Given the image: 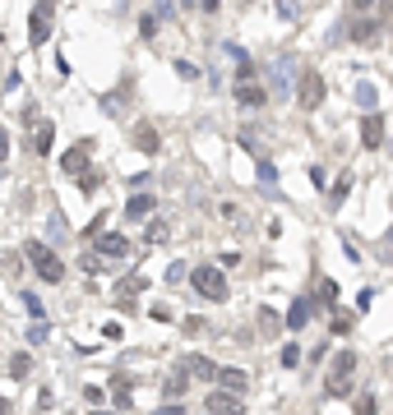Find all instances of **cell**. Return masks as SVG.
<instances>
[{"label": "cell", "mask_w": 393, "mask_h": 415, "mask_svg": "<svg viewBox=\"0 0 393 415\" xmlns=\"http://www.w3.org/2000/svg\"><path fill=\"white\" fill-rule=\"evenodd\" d=\"M24 259L33 263V272L42 277V282H51V286H61V282H65V263L56 259V250H51V245L28 240V245H24Z\"/></svg>", "instance_id": "cell-1"}, {"label": "cell", "mask_w": 393, "mask_h": 415, "mask_svg": "<svg viewBox=\"0 0 393 415\" xmlns=\"http://www.w3.org/2000/svg\"><path fill=\"white\" fill-rule=\"evenodd\" d=\"M190 286L204 295V300H218V304L232 295L227 277H222V268H213V263H199V268H190Z\"/></svg>", "instance_id": "cell-2"}, {"label": "cell", "mask_w": 393, "mask_h": 415, "mask_svg": "<svg viewBox=\"0 0 393 415\" xmlns=\"http://www.w3.org/2000/svg\"><path fill=\"white\" fill-rule=\"evenodd\" d=\"M324 93H329V78H324V74H314V69H306V74H301V88H297L301 111H314V106L324 102Z\"/></svg>", "instance_id": "cell-3"}, {"label": "cell", "mask_w": 393, "mask_h": 415, "mask_svg": "<svg viewBox=\"0 0 393 415\" xmlns=\"http://www.w3.org/2000/svg\"><path fill=\"white\" fill-rule=\"evenodd\" d=\"M51 14H56L51 5H37L33 14H28V42L33 46H42L46 37H51Z\"/></svg>", "instance_id": "cell-4"}, {"label": "cell", "mask_w": 393, "mask_h": 415, "mask_svg": "<svg viewBox=\"0 0 393 415\" xmlns=\"http://www.w3.org/2000/svg\"><path fill=\"white\" fill-rule=\"evenodd\" d=\"M93 240H97V254H102V259H125V254L134 250V245L125 240L121 231H97Z\"/></svg>", "instance_id": "cell-5"}, {"label": "cell", "mask_w": 393, "mask_h": 415, "mask_svg": "<svg viewBox=\"0 0 393 415\" xmlns=\"http://www.w3.org/2000/svg\"><path fill=\"white\" fill-rule=\"evenodd\" d=\"M379 143H384V116H379V111H366V116H361V148H366V153H375Z\"/></svg>", "instance_id": "cell-6"}, {"label": "cell", "mask_w": 393, "mask_h": 415, "mask_svg": "<svg viewBox=\"0 0 393 415\" xmlns=\"http://www.w3.org/2000/svg\"><path fill=\"white\" fill-rule=\"evenodd\" d=\"M88 153H93V138H79V143L70 148V153L61 157V171H65V175H79V171H88Z\"/></svg>", "instance_id": "cell-7"}, {"label": "cell", "mask_w": 393, "mask_h": 415, "mask_svg": "<svg viewBox=\"0 0 393 415\" xmlns=\"http://www.w3.org/2000/svg\"><path fill=\"white\" fill-rule=\"evenodd\" d=\"M213 383H218V388H227V392H250V374L245 369H232V364H218V374H213Z\"/></svg>", "instance_id": "cell-8"}, {"label": "cell", "mask_w": 393, "mask_h": 415, "mask_svg": "<svg viewBox=\"0 0 393 415\" xmlns=\"http://www.w3.org/2000/svg\"><path fill=\"white\" fill-rule=\"evenodd\" d=\"M269 78H273V97L292 93V61H287V56H273V61H269Z\"/></svg>", "instance_id": "cell-9"}, {"label": "cell", "mask_w": 393, "mask_h": 415, "mask_svg": "<svg viewBox=\"0 0 393 415\" xmlns=\"http://www.w3.org/2000/svg\"><path fill=\"white\" fill-rule=\"evenodd\" d=\"M204 411H218V415H236V411H241V392L213 388V392H209V401H204Z\"/></svg>", "instance_id": "cell-10"}, {"label": "cell", "mask_w": 393, "mask_h": 415, "mask_svg": "<svg viewBox=\"0 0 393 415\" xmlns=\"http://www.w3.org/2000/svg\"><path fill=\"white\" fill-rule=\"evenodd\" d=\"M176 364H181V369L190 374V379H204V383H213V374H218V364H213L209 355H181Z\"/></svg>", "instance_id": "cell-11"}, {"label": "cell", "mask_w": 393, "mask_h": 415, "mask_svg": "<svg viewBox=\"0 0 393 415\" xmlns=\"http://www.w3.org/2000/svg\"><path fill=\"white\" fill-rule=\"evenodd\" d=\"M282 323H287L292 332H301L310 323V295H297V300L287 304V314H282Z\"/></svg>", "instance_id": "cell-12"}, {"label": "cell", "mask_w": 393, "mask_h": 415, "mask_svg": "<svg viewBox=\"0 0 393 415\" xmlns=\"http://www.w3.org/2000/svg\"><path fill=\"white\" fill-rule=\"evenodd\" d=\"M130 388H134V379H130V374H116V379H111V406H116V411H134Z\"/></svg>", "instance_id": "cell-13"}, {"label": "cell", "mask_w": 393, "mask_h": 415, "mask_svg": "<svg viewBox=\"0 0 393 415\" xmlns=\"http://www.w3.org/2000/svg\"><path fill=\"white\" fill-rule=\"evenodd\" d=\"M185 392H190V374H185L181 364H176V374H171V379L162 383V401H176V397L185 401Z\"/></svg>", "instance_id": "cell-14"}, {"label": "cell", "mask_w": 393, "mask_h": 415, "mask_svg": "<svg viewBox=\"0 0 393 415\" xmlns=\"http://www.w3.org/2000/svg\"><path fill=\"white\" fill-rule=\"evenodd\" d=\"M134 148H139V153H157V148H162V134H157L149 121H139L134 125Z\"/></svg>", "instance_id": "cell-15"}, {"label": "cell", "mask_w": 393, "mask_h": 415, "mask_svg": "<svg viewBox=\"0 0 393 415\" xmlns=\"http://www.w3.org/2000/svg\"><path fill=\"white\" fill-rule=\"evenodd\" d=\"M28 143H33V153L37 157H46V153H51V148H56V125H37V134H28Z\"/></svg>", "instance_id": "cell-16"}, {"label": "cell", "mask_w": 393, "mask_h": 415, "mask_svg": "<svg viewBox=\"0 0 393 415\" xmlns=\"http://www.w3.org/2000/svg\"><path fill=\"white\" fill-rule=\"evenodd\" d=\"M153 194H134L130 203H125V222H144V217H153Z\"/></svg>", "instance_id": "cell-17"}, {"label": "cell", "mask_w": 393, "mask_h": 415, "mask_svg": "<svg viewBox=\"0 0 393 415\" xmlns=\"http://www.w3.org/2000/svg\"><path fill=\"white\" fill-rule=\"evenodd\" d=\"M236 102H241V106H264V102H269V93L245 78V83H236Z\"/></svg>", "instance_id": "cell-18"}, {"label": "cell", "mask_w": 393, "mask_h": 415, "mask_svg": "<svg viewBox=\"0 0 393 415\" xmlns=\"http://www.w3.org/2000/svg\"><path fill=\"white\" fill-rule=\"evenodd\" d=\"M347 194H352V171H342V175H338V185L329 190V212H338V208L347 203Z\"/></svg>", "instance_id": "cell-19"}, {"label": "cell", "mask_w": 393, "mask_h": 415, "mask_svg": "<svg viewBox=\"0 0 393 415\" xmlns=\"http://www.w3.org/2000/svg\"><path fill=\"white\" fill-rule=\"evenodd\" d=\"M314 304H319V309H338V282H333V277H324V282H319Z\"/></svg>", "instance_id": "cell-20"}, {"label": "cell", "mask_w": 393, "mask_h": 415, "mask_svg": "<svg viewBox=\"0 0 393 415\" xmlns=\"http://www.w3.org/2000/svg\"><path fill=\"white\" fill-rule=\"evenodd\" d=\"M375 37H379V19H366V24L352 28V42L357 46H375Z\"/></svg>", "instance_id": "cell-21"}, {"label": "cell", "mask_w": 393, "mask_h": 415, "mask_svg": "<svg viewBox=\"0 0 393 415\" xmlns=\"http://www.w3.org/2000/svg\"><path fill=\"white\" fill-rule=\"evenodd\" d=\"M357 102H361V111H375V106H379V88L370 83V78L357 83Z\"/></svg>", "instance_id": "cell-22"}, {"label": "cell", "mask_w": 393, "mask_h": 415, "mask_svg": "<svg viewBox=\"0 0 393 415\" xmlns=\"http://www.w3.org/2000/svg\"><path fill=\"white\" fill-rule=\"evenodd\" d=\"M144 286H149V277H144V272H130V277H121V282H116V295L125 300V295H139Z\"/></svg>", "instance_id": "cell-23"}, {"label": "cell", "mask_w": 393, "mask_h": 415, "mask_svg": "<svg viewBox=\"0 0 393 415\" xmlns=\"http://www.w3.org/2000/svg\"><path fill=\"white\" fill-rule=\"evenodd\" d=\"M74 180H79V194H88V199L102 190V171H93V166H88V171H79Z\"/></svg>", "instance_id": "cell-24"}, {"label": "cell", "mask_w": 393, "mask_h": 415, "mask_svg": "<svg viewBox=\"0 0 393 415\" xmlns=\"http://www.w3.org/2000/svg\"><path fill=\"white\" fill-rule=\"evenodd\" d=\"M254 175H259V180L269 185V190H273V185H278V166H273V162H269V157H264V153L254 157Z\"/></svg>", "instance_id": "cell-25"}, {"label": "cell", "mask_w": 393, "mask_h": 415, "mask_svg": "<svg viewBox=\"0 0 393 415\" xmlns=\"http://www.w3.org/2000/svg\"><path fill=\"white\" fill-rule=\"evenodd\" d=\"M324 392H329V397H352V374H333V379L324 383Z\"/></svg>", "instance_id": "cell-26"}, {"label": "cell", "mask_w": 393, "mask_h": 415, "mask_svg": "<svg viewBox=\"0 0 393 415\" xmlns=\"http://www.w3.org/2000/svg\"><path fill=\"white\" fill-rule=\"evenodd\" d=\"M9 374H14V379H28V374H33V355H28V351L9 355Z\"/></svg>", "instance_id": "cell-27"}, {"label": "cell", "mask_w": 393, "mask_h": 415, "mask_svg": "<svg viewBox=\"0 0 393 415\" xmlns=\"http://www.w3.org/2000/svg\"><path fill=\"white\" fill-rule=\"evenodd\" d=\"M333 374H357V351H338V355H333Z\"/></svg>", "instance_id": "cell-28"}, {"label": "cell", "mask_w": 393, "mask_h": 415, "mask_svg": "<svg viewBox=\"0 0 393 415\" xmlns=\"http://www.w3.org/2000/svg\"><path fill=\"white\" fill-rule=\"evenodd\" d=\"M278 360H282V369H297V364H301V346H297V342H287V346L278 351Z\"/></svg>", "instance_id": "cell-29"}, {"label": "cell", "mask_w": 393, "mask_h": 415, "mask_svg": "<svg viewBox=\"0 0 393 415\" xmlns=\"http://www.w3.org/2000/svg\"><path fill=\"white\" fill-rule=\"evenodd\" d=\"M19 121H24V130H28V134H33V130H37V125H42V111H37V102H28V106H24V111H19Z\"/></svg>", "instance_id": "cell-30"}, {"label": "cell", "mask_w": 393, "mask_h": 415, "mask_svg": "<svg viewBox=\"0 0 393 415\" xmlns=\"http://www.w3.org/2000/svg\"><path fill=\"white\" fill-rule=\"evenodd\" d=\"M166 235H171V231H166V222H162V217H153V222H149V240H144V245H162Z\"/></svg>", "instance_id": "cell-31"}, {"label": "cell", "mask_w": 393, "mask_h": 415, "mask_svg": "<svg viewBox=\"0 0 393 415\" xmlns=\"http://www.w3.org/2000/svg\"><path fill=\"white\" fill-rule=\"evenodd\" d=\"M46 337H51V328H46V319H33V328H28V342H33V346H42Z\"/></svg>", "instance_id": "cell-32"}, {"label": "cell", "mask_w": 393, "mask_h": 415, "mask_svg": "<svg viewBox=\"0 0 393 415\" xmlns=\"http://www.w3.org/2000/svg\"><path fill=\"white\" fill-rule=\"evenodd\" d=\"M24 309H28V319H46V304H42V300H37V295H33V291H28V295H24Z\"/></svg>", "instance_id": "cell-33"}, {"label": "cell", "mask_w": 393, "mask_h": 415, "mask_svg": "<svg viewBox=\"0 0 393 415\" xmlns=\"http://www.w3.org/2000/svg\"><path fill=\"white\" fill-rule=\"evenodd\" d=\"M370 304H375V286H361V291H357V309H361V314H366V309H370Z\"/></svg>", "instance_id": "cell-34"}, {"label": "cell", "mask_w": 393, "mask_h": 415, "mask_svg": "<svg viewBox=\"0 0 393 415\" xmlns=\"http://www.w3.org/2000/svg\"><path fill=\"white\" fill-rule=\"evenodd\" d=\"M46 226H51V240H65V235H70V226L61 222V212H51V222H46Z\"/></svg>", "instance_id": "cell-35"}, {"label": "cell", "mask_w": 393, "mask_h": 415, "mask_svg": "<svg viewBox=\"0 0 393 415\" xmlns=\"http://www.w3.org/2000/svg\"><path fill=\"white\" fill-rule=\"evenodd\" d=\"M153 14L157 19H176V0H153Z\"/></svg>", "instance_id": "cell-36"}, {"label": "cell", "mask_w": 393, "mask_h": 415, "mask_svg": "<svg viewBox=\"0 0 393 415\" xmlns=\"http://www.w3.org/2000/svg\"><path fill=\"white\" fill-rule=\"evenodd\" d=\"M157 24H162L157 14H144V19H139V37H153V33H157Z\"/></svg>", "instance_id": "cell-37"}, {"label": "cell", "mask_w": 393, "mask_h": 415, "mask_svg": "<svg viewBox=\"0 0 393 415\" xmlns=\"http://www.w3.org/2000/svg\"><path fill=\"white\" fill-rule=\"evenodd\" d=\"M79 263H84V272H102V254H84V259H79Z\"/></svg>", "instance_id": "cell-38"}, {"label": "cell", "mask_w": 393, "mask_h": 415, "mask_svg": "<svg viewBox=\"0 0 393 415\" xmlns=\"http://www.w3.org/2000/svg\"><path fill=\"white\" fill-rule=\"evenodd\" d=\"M185 277H190V268H185V263H171V268H166V282H185Z\"/></svg>", "instance_id": "cell-39"}, {"label": "cell", "mask_w": 393, "mask_h": 415, "mask_svg": "<svg viewBox=\"0 0 393 415\" xmlns=\"http://www.w3.org/2000/svg\"><path fill=\"white\" fill-rule=\"evenodd\" d=\"M19 88H24V74H19V69H9V74H5V93H19Z\"/></svg>", "instance_id": "cell-40"}, {"label": "cell", "mask_w": 393, "mask_h": 415, "mask_svg": "<svg viewBox=\"0 0 393 415\" xmlns=\"http://www.w3.org/2000/svg\"><path fill=\"white\" fill-rule=\"evenodd\" d=\"M333 332H338V337H342V332H352V314H333Z\"/></svg>", "instance_id": "cell-41"}, {"label": "cell", "mask_w": 393, "mask_h": 415, "mask_svg": "<svg viewBox=\"0 0 393 415\" xmlns=\"http://www.w3.org/2000/svg\"><path fill=\"white\" fill-rule=\"evenodd\" d=\"M259 323H264V332H273V328H278L282 319H278V314H273V309H259Z\"/></svg>", "instance_id": "cell-42"}, {"label": "cell", "mask_w": 393, "mask_h": 415, "mask_svg": "<svg viewBox=\"0 0 393 415\" xmlns=\"http://www.w3.org/2000/svg\"><path fill=\"white\" fill-rule=\"evenodd\" d=\"M97 231H106V212H97V217H93V222H88V226H84V235H97Z\"/></svg>", "instance_id": "cell-43"}, {"label": "cell", "mask_w": 393, "mask_h": 415, "mask_svg": "<svg viewBox=\"0 0 393 415\" xmlns=\"http://www.w3.org/2000/svg\"><path fill=\"white\" fill-rule=\"evenodd\" d=\"M375 406H379V401L370 397V392H361V397H357V411H361V415H370V411H375Z\"/></svg>", "instance_id": "cell-44"}, {"label": "cell", "mask_w": 393, "mask_h": 415, "mask_svg": "<svg viewBox=\"0 0 393 415\" xmlns=\"http://www.w3.org/2000/svg\"><path fill=\"white\" fill-rule=\"evenodd\" d=\"M102 337H106V342H121V337H125V328H121V323H106Z\"/></svg>", "instance_id": "cell-45"}, {"label": "cell", "mask_w": 393, "mask_h": 415, "mask_svg": "<svg viewBox=\"0 0 393 415\" xmlns=\"http://www.w3.org/2000/svg\"><path fill=\"white\" fill-rule=\"evenodd\" d=\"M176 74H181V78H199V69H194L190 61H176Z\"/></svg>", "instance_id": "cell-46"}, {"label": "cell", "mask_w": 393, "mask_h": 415, "mask_svg": "<svg viewBox=\"0 0 393 415\" xmlns=\"http://www.w3.org/2000/svg\"><path fill=\"white\" fill-rule=\"evenodd\" d=\"M357 9H393V0H357Z\"/></svg>", "instance_id": "cell-47"}, {"label": "cell", "mask_w": 393, "mask_h": 415, "mask_svg": "<svg viewBox=\"0 0 393 415\" xmlns=\"http://www.w3.org/2000/svg\"><path fill=\"white\" fill-rule=\"evenodd\" d=\"M5 157H9V130L0 125V162H5Z\"/></svg>", "instance_id": "cell-48"}, {"label": "cell", "mask_w": 393, "mask_h": 415, "mask_svg": "<svg viewBox=\"0 0 393 415\" xmlns=\"http://www.w3.org/2000/svg\"><path fill=\"white\" fill-rule=\"evenodd\" d=\"M218 5L222 0H199V9H209V14H218Z\"/></svg>", "instance_id": "cell-49"}, {"label": "cell", "mask_w": 393, "mask_h": 415, "mask_svg": "<svg viewBox=\"0 0 393 415\" xmlns=\"http://www.w3.org/2000/svg\"><path fill=\"white\" fill-rule=\"evenodd\" d=\"M0 411H9V397H0Z\"/></svg>", "instance_id": "cell-50"}, {"label": "cell", "mask_w": 393, "mask_h": 415, "mask_svg": "<svg viewBox=\"0 0 393 415\" xmlns=\"http://www.w3.org/2000/svg\"><path fill=\"white\" fill-rule=\"evenodd\" d=\"M42 5H51V9H56V0H42Z\"/></svg>", "instance_id": "cell-51"}, {"label": "cell", "mask_w": 393, "mask_h": 415, "mask_svg": "<svg viewBox=\"0 0 393 415\" xmlns=\"http://www.w3.org/2000/svg\"><path fill=\"white\" fill-rule=\"evenodd\" d=\"M0 46H5V33H0Z\"/></svg>", "instance_id": "cell-52"}]
</instances>
